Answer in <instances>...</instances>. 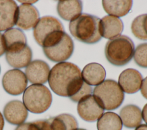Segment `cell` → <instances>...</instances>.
<instances>
[{
	"label": "cell",
	"instance_id": "7",
	"mask_svg": "<svg viewBox=\"0 0 147 130\" xmlns=\"http://www.w3.org/2000/svg\"><path fill=\"white\" fill-rule=\"evenodd\" d=\"M74 50V44L71 37L65 32L50 46L43 48L46 57L55 62H64L72 56Z\"/></svg>",
	"mask_w": 147,
	"mask_h": 130
},
{
	"label": "cell",
	"instance_id": "23",
	"mask_svg": "<svg viewBox=\"0 0 147 130\" xmlns=\"http://www.w3.org/2000/svg\"><path fill=\"white\" fill-rule=\"evenodd\" d=\"M96 127L98 130H122V123L117 113L107 112L98 119Z\"/></svg>",
	"mask_w": 147,
	"mask_h": 130
},
{
	"label": "cell",
	"instance_id": "3",
	"mask_svg": "<svg viewBox=\"0 0 147 130\" xmlns=\"http://www.w3.org/2000/svg\"><path fill=\"white\" fill-rule=\"evenodd\" d=\"M134 52L133 41L127 36H119L107 42L105 54L107 60L112 65L121 66L131 60Z\"/></svg>",
	"mask_w": 147,
	"mask_h": 130
},
{
	"label": "cell",
	"instance_id": "10",
	"mask_svg": "<svg viewBox=\"0 0 147 130\" xmlns=\"http://www.w3.org/2000/svg\"><path fill=\"white\" fill-rule=\"evenodd\" d=\"M38 123L41 130H75L78 127L75 117L68 113L38 120Z\"/></svg>",
	"mask_w": 147,
	"mask_h": 130
},
{
	"label": "cell",
	"instance_id": "33",
	"mask_svg": "<svg viewBox=\"0 0 147 130\" xmlns=\"http://www.w3.org/2000/svg\"><path fill=\"white\" fill-rule=\"evenodd\" d=\"M19 2H22V3H25V2H26L25 4H28V5H30V4H31V3H34V2H37L36 1H19Z\"/></svg>",
	"mask_w": 147,
	"mask_h": 130
},
{
	"label": "cell",
	"instance_id": "11",
	"mask_svg": "<svg viewBox=\"0 0 147 130\" xmlns=\"http://www.w3.org/2000/svg\"><path fill=\"white\" fill-rule=\"evenodd\" d=\"M39 13L34 6L22 4L18 6L15 25L23 30L34 28L39 20Z\"/></svg>",
	"mask_w": 147,
	"mask_h": 130
},
{
	"label": "cell",
	"instance_id": "12",
	"mask_svg": "<svg viewBox=\"0 0 147 130\" xmlns=\"http://www.w3.org/2000/svg\"><path fill=\"white\" fill-rule=\"evenodd\" d=\"M142 76L140 72L133 68L124 70L118 78V85L123 92L127 94L137 92L141 88Z\"/></svg>",
	"mask_w": 147,
	"mask_h": 130
},
{
	"label": "cell",
	"instance_id": "4",
	"mask_svg": "<svg viewBox=\"0 0 147 130\" xmlns=\"http://www.w3.org/2000/svg\"><path fill=\"white\" fill-rule=\"evenodd\" d=\"M93 95L105 110L111 111L119 108L124 100V93L115 80L108 79L93 89Z\"/></svg>",
	"mask_w": 147,
	"mask_h": 130
},
{
	"label": "cell",
	"instance_id": "19",
	"mask_svg": "<svg viewBox=\"0 0 147 130\" xmlns=\"http://www.w3.org/2000/svg\"><path fill=\"white\" fill-rule=\"evenodd\" d=\"M82 9V2L78 0L59 1L57 6V11L59 16L68 21H71L80 15Z\"/></svg>",
	"mask_w": 147,
	"mask_h": 130
},
{
	"label": "cell",
	"instance_id": "20",
	"mask_svg": "<svg viewBox=\"0 0 147 130\" xmlns=\"http://www.w3.org/2000/svg\"><path fill=\"white\" fill-rule=\"evenodd\" d=\"M6 52H11L24 48L27 45L24 33L18 28H11L3 34Z\"/></svg>",
	"mask_w": 147,
	"mask_h": 130
},
{
	"label": "cell",
	"instance_id": "13",
	"mask_svg": "<svg viewBox=\"0 0 147 130\" xmlns=\"http://www.w3.org/2000/svg\"><path fill=\"white\" fill-rule=\"evenodd\" d=\"M50 68L48 64L40 60L30 62L25 69V75L30 82L34 84L45 83L49 77Z\"/></svg>",
	"mask_w": 147,
	"mask_h": 130
},
{
	"label": "cell",
	"instance_id": "17",
	"mask_svg": "<svg viewBox=\"0 0 147 130\" xmlns=\"http://www.w3.org/2000/svg\"><path fill=\"white\" fill-rule=\"evenodd\" d=\"M82 78L89 85H98L105 81L106 71L103 66L96 62L86 65L82 70Z\"/></svg>",
	"mask_w": 147,
	"mask_h": 130
},
{
	"label": "cell",
	"instance_id": "15",
	"mask_svg": "<svg viewBox=\"0 0 147 130\" xmlns=\"http://www.w3.org/2000/svg\"><path fill=\"white\" fill-rule=\"evenodd\" d=\"M18 6L11 0H0V31L11 29L16 23Z\"/></svg>",
	"mask_w": 147,
	"mask_h": 130
},
{
	"label": "cell",
	"instance_id": "29",
	"mask_svg": "<svg viewBox=\"0 0 147 130\" xmlns=\"http://www.w3.org/2000/svg\"><path fill=\"white\" fill-rule=\"evenodd\" d=\"M6 52L5 45L3 40V35L0 33V56H2Z\"/></svg>",
	"mask_w": 147,
	"mask_h": 130
},
{
	"label": "cell",
	"instance_id": "14",
	"mask_svg": "<svg viewBox=\"0 0 147 130\" xmlns=\"http://www.w3.org/2000/svg\"><path fill=\"white\" fill-rule=\"evenodd\" d=\"M3 115L10 124L20 125L26 120L28 112L24 103L19 100H12L5 106Z\"/></svg>",
	"mask_w": 147,
	"mask_h": 130
},
{
	"label": "cell",
	"instance_id": "1",
	"mask_svg": "<svg viewBox=\"0 0 147 130\" xmlns=\"http://www.w3.org/2000/svg\"><path fill=\"white\" fill-rule=\"evenodd\" d=\"M84 82L80 68L69 62L56 64L50 70L48 77L52 91L60 96L69 98L79 92Z\"/></svg>",
	"mask_w": 147,
	"mask_h": 130
},
{
	"label": "cell",
	"instance_id": "9",
	"mask_svg": "<svg viewBox=\"0 0 147 130\" xmlns=\"http://www.w3.org/2000/svg\"><path fill=\"white\" fill-rule=\"evenodd\" d=\"M77 111L79 116L87 122H94L103 115L104 109L93 94L82 98L78 104Z\"/></svg>",
	"mask_w": 147,
	"mask_h": 130
},
{
	"label": "cell",
	"instance_id": "5",
	"mask_svg": "<svg viewBox=\"0 0 147 130\" xmlns=\"http://www.w3.org/2000/svg\"><path fill=\"white\" fill-rule=\"evenodd\" d=\"M22 100L27 110L33 113H41L51 107L52 96L46 86L32 84L25 90Z\"/></svg>",
	"mask_w": 147,
	"mask_h": 130
},
{
	"label": "cell",
	"instance_id": "22",
	"mask_svg": "<svg viewBox=\"0 0 147 130\" xmlns=\"http://www.w3.org/2000/svg\"><path fill=\"white\" fill-rule=\"evenodd\" d=\"M133 1H102V6L105 11L110 15L121 17L126 15L131 10Z\"/></svg>",
	"mask_w": 147,
	"mask_h": 130
},
{
	"label": "cell",
	"instance_id": "28",
	"mask_svg": "<svg viewBox=\"0 0 147 130\" xmlns=\"http://www.w3.org/2000/svg\"><path fill=\"white\" fill-rule=\"evenodd\" d=\"M141 93L143 97L147 99V77L142 80L141 86Z\"/></svg>",
	"mask_w": 147,
	"mask_h": 130
},
{
	"label": "cell",
	"instance_id": "31",
	"mask_svg": "<svg viewBox=\"0 0 147 130\" xmlns=\"http://www.w3.org/2000/svg\"><path fill=\"white\" fill-rule=\"evenodd\" d=\"M4 119L2 115L0 112V130H3L4 127Z\"/></svg>",
	"mask_w": 147,
	"mask_h": 130
},
{
	"label": "cell",
	"instance_id": "35",
	"mask_svg": "<svg viewBox=\"0 0 147 130\" xmlns=\"http://www.w3.org/2000/svg\"><path fill=\"white\" fill-rule=\"evenodd\" d=\"M0 72H1V67H0Z\"/></svg>",
	"mask_w": 147,
	"mask_h": 130
},
{
	"label": "cell",
	"instance_id": "26",
	"mask_svg": "<svg viewBox=\"0 0 147 130\" xmlns=\"http://www.w3.org/2000/svg\"><path fill=\"white\" fill-rule=\"evenodd\" d=\"M92 87L90 85H88L85 82H84V84L82 87L79 90V92L74 96L71 97L69 99L74 102H76V103L79 102L84 97L90 94H92Z\"/></svg>",
	"mask_w": 147,
	"mask_h": 130
},
{
	"label": "cell",
	"instance_id": "2",
	"mask_svg": "<svg viewBox=\"0 0 147 130\" xmlns=\"http://www.w3.org/2000/svg\"><path fill=\"white\" fill-rule=\"evenodd\" d=\"M69 30L76 40L87 44H95L102 38L100 19L87 13H82L71 21Z\"/></svg>",
	"mask_w": 147,
	"mask_h": 130
},
{
	"label": "cell",
	"instance_id": "8",
	"mask_svg": "<svg viewBox=\"0 0 147 130\" xmlns=\"http://www.w3.org/2000/svg\"><path fill=\"white\" fill-rule=\"evenodd\" d=\"M2 83L3 89L7 93L17 96L25 91L28 85V80L23 72L18 69H13L5 73Z\"/></svg>",
	"mask_w": 147,
	"mask_h": 130
},
{
	"label": "cell",
	"instance_id": "24",
	"mask_svg": "<svg viewBox=\"0 0 147 130\" xmlns=\"http://www.w3.org/2000/svg\"><path fill=\"white\" fill-rule=\"evenodd\" d=\"M131 30L133 35L138 39L147 40V14L137 16L131 25Z\"/></svg>",
	"mask_w": 147,
	"mask_h": 130
},
{
	"label": "cell",
	"instance_id": "32",
	"mask_svg": "<svg viewBox=\"0 0 147 130\" xmlns=\"http://www.w3.org/2000/svg\"><path fill=\"white\" fill-rule=\"evenodd\" d=\"M135 130H147V125L146 124H141L137 126Z\"/></svg>",
	"mask_w": 147,
	"mask_h": 130
},
{
	"label": "cell",
	"instance_id": "18",
	"mask_svg": "<svg viewBox=\"0 0 147 130\" xmlns=\"http://www.w3.org/2000/svg\"><path fill=\"white\" fill-rule=\"evenodd\" d=\"M32 52L26 45L24 48L11 52H6V60L7 63L15 68L26 67L31 62Z\"/></svg>",
	"mask_w": 147,
	"mask_h": 130
},
{
	"label": "cell",
	"instance_id": "27",
	"mask_svg": "<svg viewBox=\"0 0 147 130\" xmlns=\"http://www.w3.org/2000/svg\"><path fill=\"white\" fill-rule=\"evenodd\" d=\"M15 130H41L36 121L22 123L19 125Z\"/></svg>",
	"mask_w": 147,
	"mask_h": 130
},
{
	"label": "cell",
	"instance_id": "25",
	"mask_svg": "<svg viewBox=\"0 0 147 130\" xmlns=\"http://www.w3.org/2000/svg\"><path fill=\"white\" fill-rule=\"evenodd\" d=\"M135 62L140 67L147 68V42L139 44L134 52Z\"/></svg>",
	"mask_w": 147,
	"mask_h": 130
},
{
	"label": "cell",
	"instance_id": "6",
	"mask_svg": "<svg viewBox=\"0 0 147 130\" xmlns=\"http://www.w3.org/2000/svg\"><path fill=\"white\" fill-rule=\"evenodd\" d=\"M64 29L60 21L52 16L40 18L33 29V36L37 43L42 48L56 39Z\"/></svg>",
	"mask_w": 147,
	"mask_h": 130
},
{
	"label": "cell",
	"instance_id": "30",
	"mask_svg": "<svg viewBox=\"0 0 147 130\" xmlns=\"http://www.w3.org/2000/svg\"><path fill=\"white\" fill-rule=\"evenodd\" d=\"M141 115L142 118L143 119L144 121L147 124V103L144 105V108H142Z\"/></svg>",
	"mask_w": 147,
	"mask_h": 130
},
{
	"label": "cell",
	"instance_id": "21",
	"mask_svg": "<svg viewBox=\"0 0 147 130\" xmlns=\"http://www.w3.org/2000/svg\"><path fill=\"white\" fill-rule=\"evenodd\" d=\"M119 117L123 125L128 128H134L142 122V115L140 108L134 104L124 106L119 112Z\"/></svg>",
	"mask_w": 147,
	"mask_h": 130
},
{
	"label": "cell",
	"instance_id": "34",
	"mask_svg": "<svg viewBox=\"0 0 147 130\" xmlns=\"http://www.w3.org/2000/svg\"><path fill=\"white\" fill-rule=\"evenodd\" d=\"M75 130H86V129H83V128H77V129H76Z\"/></svg>",
	"mask_w": 147,
	"mask_h": 130
},
{
	"label": "cell",
	"instance_id": "16",
	"mask_svg": "<svg viewBox=\"0 0 147 130\" xmlns=\"http://www.w3.org/2000/svg\"><path fill=\"white\" fill-rule=\"evenodd\" d=\"M123 29V23L118 17L108 15L100 19L102 37L111 40L119 36Z\"/></svg>",
	"mask_w": 147,
	"mask_h": 130
}]
</instances>
